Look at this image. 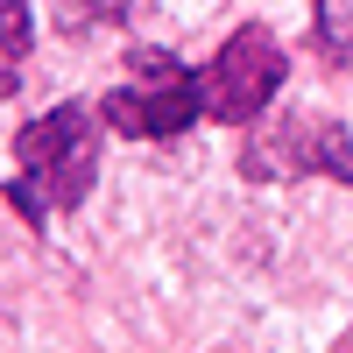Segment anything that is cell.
Wrapping results in <instances>:
<instances>
[{
  "mask_svg": "<svg viewBox=\"0 0 353 353\" xmlns=\"http://www.w3.org/2000/svg\"><path fill=\"white\" fill-rule=\"evenodd\" d=\"M21 64H28V0H0V92H21Z\"/></svg>",
  "mask_w": 353,
  "mask_h": 353,
  "instance_id": "8992f818",
  "label": "cell"
},
{
  "mask_svg": "<svg viewBox=\"0 0 353 353\" xmlns=\"http://www.w3.org/2000/svg\"><path fill=\"white\" fill-rule=\"evenodd\" d=\"M99 134H106V113L64 99L50 106L43 121H28L14 134V176H8V205L28 219V233H43L57 212H78L85 191L99 176Z\"/></svg>",
  "mask_w": 353,
  "mask_h": 353,
  "instance_id": "6da1fadb",
  "label": "cell"
},
{
  "mask_svg": "<svg viewBox=\"0 0 353 353\" xmlns=\"http://www.w3.org/2000/svg\"><path fill=\"white\" fill-rule=\"evenodd\" d=\"M128 64H134V78L113 85V92L99 99L113 134H128V141H170V134H184L191 121H205V71H184L170 50H134Z\"/></svg>",
  "mask_w": 353,
  "mask_h": 353,
  "instance_id": "7a4b0ae2",
  "label": "cell"
},
{
  "mask_svg": "<svg viewBox=\"0 0 353 353\" xmlns=\"http://www.w3.org/2000/svg\"><path fill=\"white\" fill-rule=\"evenodd\" d=\"M128 8L121 0H64V28L71 36H85V28H121Z\"/></svg>",
  "mask_w": 353,
  "mask_h": 353,
  "instance_id": "52a82bcc",
  "label": "cell"
},
{
  "mask_svg": "<svg viewBox=\"0 0 353 353\" xmlns=\"http://www.w3.org/2000/svg\"><path fill=\"white\" fill-rule=\"evenodd\" d=\"M283 78H290V57H283V43L269 36V28L261 21L233 28V36L219 43V57L205 64V121L254 128L261 113H269V99L283 92Z\"/></svg>",
  "mask_w": 353,
  "mask_h": 353,
  "instance_id": "277c9868",
  "label": "cell"
},
{
  "mask_svg": "<svg viewBox=\"0 0 353 353\" xmlns=\"http://www.w3.org/2000/svg\"><path fill=\"white\" fill-rule=\"evenodd\" d=\"M241 176L248 184H290V176H339V184H353V128L332 121V113L254 121L241 141Z\"/></svg>",
  "mask_w": 353,
  "mask_h": 353,
  "instance_id": "3957f363",
  "label": "cell"
},
{
  "mask_svg": "<svg viewBox=\"0 0 353 353\" xmlns=\"http://www.w3.org/2000/svg\"><path fill=\"white\" fill-rule=\"evenodd\" d=\"M311 43H318L325 64L353 71V0H318L311 8Z\"/></svg>",
  "mask_w": 353,
  "mask_h": 353,
  "instance_id": "5b68a950",
  "label": "cell"
}]
</instances>
